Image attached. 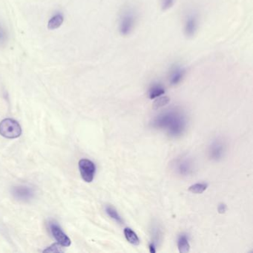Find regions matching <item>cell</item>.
Segmentation results:
<instances>
[{"label": "cell", "mask_w": 253, "mask_h": 253, "mask_svg": "<svg viewBox=\"0 0 253 253\" xmlns=\"http://www.w3.org/2000/svg\"><path fill=\"white\" fill-rule=\"evenodd\" d=\"M64 16L61 13L54 14L48 23V29L50 30H55L59 29L64 22Z\"/></svg>", "instance_id": "cell-12"}, {"label": "cell", "mask_w": 253, "mask_h": 253, "mask_svg": "<svg viewBox=\"0 0 253 253\" xmlns=\"http://www.w3.org/2000/svg\"><path fill=\"white\" fill-rule=\"evenodd\" d=\"M22 134V128L18 122L7 118L0 123V134L8 139L17 138Z\"/></svg>", "instance_id": "cell-5"}, {"label": "cell", "mask_w": 253, "mask_h": 253, "mask_svg": "<svg viewBox=\"0 0 253 253\" xmlns=\"http://www.w3.org/2000/svg\"><path fill=\"white\" fill-rule=\"evenodd\" d=\"M165 92V88L161 83H153L149 87L148 95H149V99L154 100V99L158 98V97L164 95Z\"/></svg>", "instance_id": "cell-11"}, {"label": "cell", "mask_w": 253, "mask_h": 253, "mask_svg": "<svg viewBox=\"0 0 253 253\" xmlns=\"http://www.w3.org/2000/svg\"><path fill=\"white\" fill-rule=\"evenodd\" d=\"M13 197L16 200L22 202L30 201L35 197V190L30 186L20 185L13 187L11 190Z\"/></svg>", "instance_id": "cell-9"}, {"label": "cell", "mask_w": 253, "mask_h": 253, "mask_svg": "<svg viewBox=\"0 0 253 253\" xmlns=\"http://www.w3.org/2000/svg\"><path fill=\"white\" fill-rule=\"evenodd\" d=\"M9 40L8 30L4 25L0 23V48L6 46Z\"/></svg>", "instance_id": "cell-16"}, {"label": "cell", "mask_w": 253, "mask_h": 253, "mask_svg": "<svg viewBox=\"0 0 253 253\" xmlns=\"http://www.w3.org/2000/svg\"><path fill=\"white\" fill-rule=\"evenodd\" d=\"M173 171L179 176L188 177L195 171V163L190 157L183 155L174 160L171 164Z\"/></svg>", "instance_id": "cell-4"}, {"label": "cell", "mask_w": 253, "mask_h": 253, "mask_svg": "<svg viewBox=\"0 0 253 253\" xmlns=\"http://www.w3.org/2000/svg\"><path fill=\"white\" fill-rule=\"evenodd\" d=\"M208 187L206 183H198L189 186V191L194 194H202Z\"/></svg>", "instance_id": "cell-18"}, {"label": "cell", "mask_w": 253, "mask_h": 253, "mask_svg": "<svg viewBox=\"0 0 253 253\" xmlns=\"http://www.w3.org/2000/svg\"><path fill=\"white\" fill-rule=\"evenodd\" d=\"M160 2L161 10L163 11H167L174 6L176 0H160Z\"/></svg>", "instance_id": "cell-19"}, {"label": "cell", "mask_w": 253, "mask_h": 253, "mask_svg": "<svg viewBox=\"0 0 253 253\" xmlns=\"http://www.w3.org/2000/svg\"><path fill=\"white\" fill-rule=\"evenodd\" d=\"M79 169L81 177L85 182L91 183L94 180L96 167L92 161L88 159H81L79 161Z\"/></svg>", "instance_id": "cell-8"}, {"label": "cell", "mask_w": 253, "mask_h": 253, "mask_svg": "<svg viewBox=\"0 0 253 253\" xmlns=\"http://www.w3.org/2000/svg\"><path fill=\"white\" fill-rule=\"evenodd\" d=\"M226 152V146L225 142L221 139H215L209 146V158L213 161H221L224 158Z\"/></svg>", "instance_id": "cell-7"}, {"label": "cell", "mask_w": 253, "mask_h": 253, "mask_svg": "<svg viewBox=\"0 0 253 253\" xmlns=\"http://www.w3.org/2000/svg\"><path fill=\"white\" fill-rule=\"evenodd\" d=\"M169 72V83L171 86L180 85L186 78V68L180 63H174L170 67Z\"/></svg>", "instance_id": "cell-6"}, {"label": "cell", "mask_w": 253, "mask_h": 253, "mask_svg": "<svg viewBox=\"0 0 253 253\" xmlns=\"http://www.w3.org/2000/svg\"><path fill=\"white\" fill-rule=\"evenodd\" d=\"M169 102L170 98L167 96H161V97H158L152 105L153 109L158 110V109H161V108L164 107L166 105L168 104Z\"/></svg>", "instance_id": "cell-17"}, {"label": "cell", "mask_w": 253, "mask_h": 253, "mask_svg": "<svg viewBox=\"0 0 253 253\" xmlns=\"http://www.w3.org/2000/svg\"><path fill=\"white\" fill-rule=\"evenodd\" d=\"M149 251L151 253H156V250H155V246L154 244H149Z\"/></svg>", "instance_id": "cell-21"}, {"label": "cell", "mask_w": 253, "mask_h": 253, "mask_svg": "<svg viewBox=\"0 0 253 253\" xmlns=\"http://www.w3.org/2000/svg\"><path fill=\"white\" fill-rule=\"evenodd\" d=\"M138 20V14L134 7H124L118 18V32L122 37H128L133 33Z\"/></svg>", "instance_id": "cell-2"}, {"label": "cell", "mask_w": 253, "mask_h": 253, "mask_svg": "<svg viewBox=\"0 0 253 253\" xmlns=\"http://www.w3.org/2000/svg\"><path fill=\"white\" fill-rule=\"evenodd\" d=\"M151 124L153 128L165 130L171 137H177L186 131L187 118L181 109L172 108L161 112Z\"/></svg>", "instance_id": "cell-1"}, {"label": "cell", "mask_w": 253, "mask_h": 253, "mask_svg": "<svg viewBox=\"0 0 253 253\" xmlns=\"http://www.w3.org/2000/svg\"><path fill=\"white\" fill-rule=\"evenodd\" d=\"M124 235H125L127 241L132 244V245L137 246L140 244V239H139L138 236L137 234L131 229V228H125L124 229Z\"/></svg>", "instance_id": "cell-14"}, {"label": "cell", "mask_w": 253, "mask_h": 253, "mask_svg": "<svg viewBox=\"0 0 253 253\" xmlns=\"http://www.w3.org/2000/svg\"><path fill=\"white\" fill-rule=\"evenodd\" d=\"M106 211L108 215L111 217V218L115 220L117 223H119V224H123L124 223V220H123L121 216L120 215L119 213L116 210H115V207H112V206L108 205L106 207Z\"/></svg>", "instance_id": "cell-15"}, {"label": "cell", "mask_w": 253, "mask_h": 253, "mask_svg": "<svg viewBox=\"0 0 253 253\" xmlns=\"http://www.w3.org/2000/svg\"><path fill=\"white\" fill-rule=\"evenodd\" d=\"M177 247L180 253H188L190 250L189 239L186 234H182L177 240Z\"/></svg>", "instance_id": "cell-13"}, {"label": "cell", "mask_w": 253, "mask_h": 253, "mask_svg": "<svg viewBox=\"0 0 253 253\" xmlns=\"http://www.w3.org/2000/svg\"><path fill=\"white\" fill-rule=\"evenodd\" d=\"M50 230L53 237L60 245L63 247H69L71 245V240L69 237L62 230L61 227L56 222L50 223Z\"/></svg>", "instance_id": "cell-10"}, {"label": "cell", "mask_w": 253, "mask_h": 253, "mask_svg": "<svg viewBox=\"0 0 253 253\" xmlns=\"http://www.w3.org/2000/svg\"><path fill=\"white\" fill-rule=\"evenodd\" d=\"M217 211L220 214H223L226 211V206L224 204H219L218 207H217Z\"/></svg>", "instance_id": "cell-20"}, {"label": "cell", "mask_w": 253, "mask_h": 253, "mask_svg": "<svg viewBox=\"0 0 253 253\" xmlns=\"http://www.w3.org/2000/svg\"><path fill=\"white\" fill-rule=\"evenodd\" d=\"M199 28V14L195 10H190L186 13L183 20V35L187 39H192L196 36Z\"/></svg>", "instance_id": "cell-3"}]
</instances>
